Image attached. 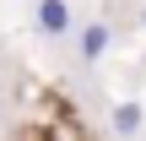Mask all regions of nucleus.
Instances as JSON below:
<instances>
[{"label": "nucleus", "instance_id": "1", "mask_svg": "<svg viewBox=\"0 0 146 141\" xmlns=\"http://www.w3.org/2000/svg\"><path fill=\"white\" fill-rule=\"evenodd\" d=\"M33 22L43 38H65L70 33V0H38L33 5Z\"/></svg>", "mask_w": 146, "mask_h": 141}, {"label": "nucleus", "instance_id": "2", "mask_svg": "<svg viewBox=\"0 0 146 141\" xmlns=\"http://www.w3.org/2000/svg\"><path fill=\"white\" fill-rule=\"evenodd\" d=\"M76 54H81L87 65H98V60L108 54V27H103V22H87V27H76Z\"/></svg>", "mask_w": 146, "mask_h": 141}, {"label": "nucleus", "instance_id": "3", "mask_svg": "<svg viewBox=\"0 0 146 141\" xmlns=\"http://www.w3.org/2000/svg\"><path fill=\"white\" fill-rule=\"evenodd\" d=\"M141 103H119V109H114V136H135V130H141Z\"/></svg>", "mask_w": 146, "mask_h": 141}, {"label": "nucleus", "instance_id": "4", "mask_svg": "<svg viewBox=\"0 0 146 141\" xmlns=\"http://www.w3.org/2000/svg\"><path fill=\"white\" fill-rule=\"evenodd\" d=\"M141 22H146V11H141Z\"/></svg>", "mask_w": 146, "mask_h": 141}]
</instances>
